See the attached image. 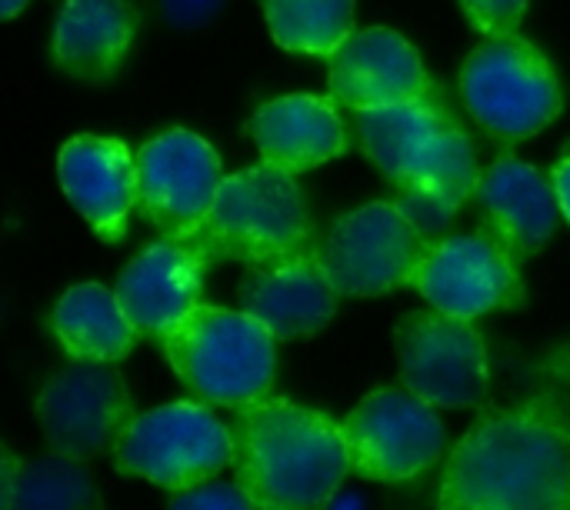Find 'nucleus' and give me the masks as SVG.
Listing matches in <instances>:
<instances>
[{"label":"nucleus","mask_w":570,"mask_h":510,"mask_svg":"<svg viewBox=\"0 0 570 510\" xmlns=\"http://www.w3.org/2000/svg\"><path fill=\"white\" fill-rule=\"evenodd\" d=\"M438 510H570V398L548 381L481 408L448 454Z\"/></svg>","instance_id":"1"},{"label":"nucleus","mask_w":570,"mask_h":510,"mask_svg":"<svg viewBox=\"0 0 570 510\" xmlns=\"http://www.w3.org/2000/svg\"><path fill=\"white\" fill-rule=\"evenodd\" d=\"M230 434L234 481L261 510H324L351 474L344 424L287 398L237 408Z\"/></svg>","instance_id":"2"},{"label":"nucleus","mask_w":570,"mask_h":510,"mask_svg":"<svg viewBox=\"0 0 570 510\" xmlns=\"http://www.w3.org/2000/svg\"><path fill=\"white\" fill-rule=\"evenodd\" d=\"M357 147L397 187H431L468 204L478 187V157L468 127L454 117L438 87L417 100L361 110Z\"/></svg>","instance_id":"3"},{"label":"nucleus","mask_w":570,"mask_h":510,"mask_svg":"<svg viewBox=\"0 0 570 510\" xmlns=\"http://www.w3.org/2000/svg\"><path fill=\"white\" fill-rule=\"evenodd\" d=\"M187 244L207 267H217L227 261L261 264L317 241L307 197L294 174L261 160L224 177L204 227Z\"/></svg>","instance_id":"4"},{"label":"nucleus","mask_w":570,"mask_h":510,"mask_svg":"<svg viewBox=\"0 0 570 510\" xmlns=\"http://www.w3.org/2000/svg\"><path fill=\"white\" fill-rule=\"evenodd\" d=\"M160 347L184 388L214 408L267 398L277 374V337L244 311L197 304Z\"/></svg>","instance_id":"5"},{"label":"nucleus","mask_w":570,"mask_h":510,"mask_svg":"<svg viewBox=\"0 0 570 510\" xmlns=\"http://www.w3.org/2000/svg\"><path fill=\"white\" fill-rule=\"evenodd\" d=\"M461 97L471 117L504 144L541 134L564 110L551 60L521 33H498L471 50L461 67Z\"/></svg>","instance_id":"6"},{"label":"nucleus","mask_w":570,"mask_h":510,"mask_svg":"<svg viewBox=\"0 0 570 510\" xmlns=\"http://www.w3.org/2000/svg\"><path fill=\"white\" fill-rule=\"evenodd\" d=\"M114 468L127 478H144L160 491L180 494L217 481L234 461V434L214 411L174 401L137 414L110 451Z\"/></svg>","instance_id":"7"},{"label":"nucleus","mask_w":570,"mask_h":510,"mask_svg":"<svg viewBox=\"0 0 570 510\" xmlns=\"http://www.w3.org/2000/svg\"><path fill=\"white\" fill-rule=\"evenodd\" d=\"M397 371L407 391L434 408H484L491 357L481 331L438 307L411 311L394 324Z\"/></svg>","instance_id":"8"},{"label":"nucleus","mask_w":570,"mask_h":510,"mask_svg":"<svg viewBox=\"0 0 570 510\" xmlns=\"http://www.w3.org/2000/svg\"><path fill=\"white\" fill-rule=\"evenodd\" d=\"M344 441L351 474L377 484H401L441 461L448 431L434 404L407 388H384L347 414Z\"/></svg>","instance_id":"9"},{"label":"nucleus","mask_w":570,"mask_h":510,"mask_svg":"<svg viewBox=\"0 0 570 510\" xmlns=\"http://www.w3.org/2000/svg\"><path fill=\"white\" fill-rule=\"evenodd\" d=\"M431 247L397 200H374L334 220L321 244V261L341 297H381L394 287H411Z\"/></svg>","instance_id":"10"},{"label":"nucleus","mask_w":570,"mask_h":510,"mask_svg":"<svg viewBox=\"0 0 570 510\" xmlns=\"http://www.w3.org/2000/svg\"><path fill=\"white\" fill-rule=\"evenodd\" d=\"M43 441L53 454L94 461L130 428L134 398L114 364L73 361L57 371L33 401Z\"/></svg>","instance_id":"11"},{"label":"nucleus","mask_w":570,"mask_h":510,"mask_svg":"<svg viewBox=\"0 0 570 510\" xmlns=\"http://www.w3.org/2000/svg\"><path fill=\"white\" fill-rule=\"evenodd\" d=\"M224 184L214 144L190 130H167L137 150V210L160 237H194Z\"/></svg>","instance_id":"12"},{"label":"nucleus","mask_w":570,"mask_h":510,"mask_svg":"<svg viewBox=\"0 0 570 510\" xmlns=\"http://www.w3.org/2000/svg\"><path fill=\"white\" fill-rule=\"evenodd\" d=\"M511 261L484 234H458L438 241L411 277V287L438 311L474 321L491 311H514L528 291Z\"/></svg>","instance_id":"13"},{"label":"nucleus","mask_w":570,"mask_h":510,"mask_svg":"<svg viewBox=\"0 0 570 510\" xmlns=\"http://www.w3.org/2000/svg\"><path fill=\"white\" fill-rule=\"evenodd\" d=\"M341 301L344 297L321 261V244L261 264H244V277L237 284L240 311L261 321L277 341H304L321 334Z\"/></svg>","instance_id":"14"},{"label":"nucleus","mask_w":570,"mask_h":510,"mask_svg":"<svg viewBox=\"0 0 570 510\" xmlns=\"http://www.w3.org/2000/svg\"><path fill=\"white\" fill-rule=\"evenodd\" d=\"M471 200L478 204L481 234L518 264L541 254L554 237L561 214L554 184L521 157L501 154L484 167Z\"/></svg>","instance_id":"15"},{"label":"nucleus","mask_w":570,"mask_h":510,"mask_svg":"<svg viewBox=\"0 0 570 510\" xmlns=\"http://www.w3.org/2000/svg\"><path fill=\"white\" fill-rule=\"evenodd\" d=\"M331 97L354 114L417 100L434 80L407 37L387 27L354 30L331 57Z\"/></svg>","instance_id":"16"},{"label":"nucleus","mask_w":570,"mask_h":510,"mask_svg":"<svg viewBox=\"0 0 570 510\" xmlns=\"http://www.w3.org/2000/svg\"><path fill=\"white\" fill-rule=\"evenodd\" d=\"M210 267L187 241L160 237L147 244L117 277V301L130 317L134 331L147 341L164 337L204 304V274Z\"/></svg>","instance_id":"17"},{"label":"nucleus","mask_w":570,"mask_h":510,"mask_svg":"<svg viewBox=\"0 0 570 510\" xmlns=\"http://www.w3.org/2000/svg\"><path fill=\"white\" fill-rule=\"evenodd\" d=\"M57 177L70 207L104 244L124 241L130 210L137 207V157L124 140L94 134L70 137L60 147Z\"/></svg>","instance_id":"18"},{"label":"nucleus","mask_w":570,"mask_h":510,"mask_svg":"<svg viewBox=\"0 0 570 510\" xmlns=\"http://www.w3.org/2000/svg\"><path fill=\"white\" fill-rule=\"evenodd\" d=\"M247 130L261 157L294 177L347 150V130L337 107L314 94H287L267 100Z\"/></svg>","instance_id":"19"},{"label":"nucleus","mask_w":570,"mask_h":510,"mask_svg":"<svg viewBox=\"0 0 570 510\" xmlns=\"http://www.w3.org/2000/svg\"><path fill=\"white\" fill-rule=\"evenodd\" d=\"M137 13L127 0H63L53 20V63L87 84H107L127 60Z\"/></svg>","instance_id":"20"},{"label":"nucleus","mask_w":570,"mask_h":510,"mask_svg":"<svg viewBox=\"0 0 570 510\" xmlns=\"http://www.w3.org/2000/svg\"><path fill=\"white\" fill-rule=\"evenodd\" d=\"M50 327L70 361H94V364L124 361L140 337L130 317L124 314L117 294L100 284L70 287L57 301Z\"/></svg>","instance_id":"21"},{"label":"nucleus","mask_w":570,"mask_h":510,"mask_svg":"<svg viewBox=\"0 0 570 510\" xmlns=\"http://www.w3.org/2000/svg\"><path fill=\"white\" fill-rule=\"evenodd\" d=\"M277 47L331 57L354 33V0H261Z\"/></svg>","instance_id":"22"},{"label":"nucleus","mask_w":570,"mask_h":510,"mask_svg":"<svg viewBox=\"0 0 570 510\" xmlns=\"http://www.w3.org/2000/svg\"><path fill=\"white\" fill-rule=\"evenodd\" d=\"M3 510H104V501L83 461L50 451L20 464L13 488L3 491Z\"/></svg>","instance_id":"23"},{"label":"nucleus","mask_w":570,"mask_h":510,"mask_svg":"<svg viewBox=\"0 0 570 510\" xmlns=\"http://www.w3.org/2000/svg\"><path fill=\"white\" fill-rule=\"evenodd\" d=\"M397 207L411 217V224L431 241H444L448 237V227L454 220V214L461 210V204H454L448 194L441 190H431V187H407V190H397Z\"/></svg>","instance_id":"24"},{"label":"nucleus","mask_w":570,"mask_h":510,"mask_svg":"<svg viewBox=\"0 0 570 510\" xmlns=\"http://www.w3.org/2000/svg\"><path fill=\"white\" fill-rule=\"evenodd\" d=\"M528 3L531 0H461V10L478 33L498 37V33H518Z\"/></svg>","instance_id":"25"},{"label":"nucleus","mask_w":570,"mask_h":510,"mask_svg":"<svg viewBox=\"0 0 570 510\" xmlns=\"http://www.w3.org/2000/svg\"><path fill=\"white\" fill-rule=\"evenodd\" d=\"M167 510H261L247 491L234 481H207L200 488H190V491H180L174 494V501L167 504Z\"/></svg>","instance_id":"26"},{"label":"nucleus","mask_w":570,"mask_h":510,"mask_svg":"<svg viewBox=\"0 0 570 510\" xmlns=\"http://www.w3.org/2000/svg\"><path fill=\"white\" fill-rule=\"evenodd\" d=\"M224 0H160L164 17L174 27H200L220 13Z\"/></svg>","instance_id":"27"},{"label":"nucleus","mask_w":570,"mask_h":510,"mask_svg":"<svg viewBox=\"0 0 570 510\" xmlns=\"http://www.w3.org/2000/svg\"><path fill=\"white\" fill-rule=\"evenodd\" d=\"M551 184H554V194H558V207H561L564 220L570 224V157H561L551 167Z\"/></svg>","instance_id":"28"},{"label":"nucleus","mask_w":570,"mask_h":510,"mask_svg":"<svg viewBox=\"0 0 570 510\" xmlns=\"http://www.w3.org/2000/svg\"><path fill=\"white\" fill-rule=\"evenodd\" d=\"M27 3H30V0H0V13L10 20V17H17Z\"/></svg>","instance_id":"29"}]
</instances>
